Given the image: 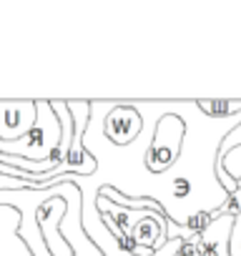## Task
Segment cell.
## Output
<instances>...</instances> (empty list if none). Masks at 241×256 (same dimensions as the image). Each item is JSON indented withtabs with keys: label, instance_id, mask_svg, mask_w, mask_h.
I'll use <instances>...</instances> for the list:
<instances>
[{
	"label": "cell",
	"instance_id": "1",
	"mask_svg": "<svg viewBox=\"0 0 241 256\" xmlns=\"http://www.w3.org/2000/svg\"><path fill=\"white\" fill-rule=\"evenodd\" d=\"M0 204L23 214L20 238L33 256H103L83 231V194L73 181L46 191H0Z\"/></svg>",
	"mask_w": 241,
	"mask_h": 256
},
{
	"label": "cell",
	"instance_id": "2",
	"mask_svg": "<svg viewBox=\"0 0 241 256\" xmlns=\"http://www.w3.org/2000/svg\"><path fill=\"white\" fill-rule=\"evenodd\" d=\"M36 106H38V120L33 126V131L26 134L20 141H10V144L0 141V154L3 156L23 158L30 164H46L60 146L63 128H60V118L56 116L50 100H36Z\"/></svg>",
	"mask_w": 241,
	"mask_h": 256
},
{
	"label": "cell",
	"instance_id": "3",
	"mask_svg": "<svg viewBox=\"0 0 241 256\" xmlns=\"http://www.w3.org/2000/svg\"><path fill=\"white\" fill-rule=\"evenodd\" d=\"M144 134V116L138 113V108H134L131 103H120L106 116L103 120V136L108 144L126 148L134 141H138V136Z\"/></svg>",
	"mask_w": 241,
	"mask_h": 256
},
{
	"label": "cell",
	"instance_id": "4",
	"mask_svg": "<svg viewBox=\"0 0 241 256\" xmlns=\"http://www.w3.org/2000/svg\"><path fill=\"white\" fill-rule=\"evenodd\" d=\"M38 120L36 100H0V141H20Z\"/></svg>",
	"mask_w": 241,
	"mask_h": 256
},
{
	"label": "cell",
	"instance_id": "5",
	"mask_svg": "<svg viewBox=\"0 0 241 256\" xmlns=\"http://www.w3.org/2000/svg\"><path fill=\"white\" fill-rule=\"evenodd\" d=\"M236 216L214 214V221L198 236V256H231V234Z\"/></svg>",
	"mask_w": 241,
	"mask_h": 256
},
{
	"label": "cell",
	"instance_id": "6",
	"mask_svg": "<svg viewBox=\"0 0 241 256\" xmlns=\"http://www.w3.org/2000/svg\"><path fill=\"white\" fill-rule=\"evenodd\" d=\"M23 214L16 206L0 204V256H33L28 244L20 238Z\"/></svg>",
	"mask_w": 241,
	"mask_h": 256
},
{
	"label": "cell",
	"instance_id": "7",
	"mask_svg": "<svg viewBox=\"0 0 241 256\" xmlns=\"http://www.w3.org/2000/svg\"><path fill=\"white\" fill-rule=\"evenodd\" d=\"M198 110L214 120H226L241 113V100H196Z\"/></svg>",
	"mask_w": 241,
	"mask_h": 256
},
{
	"label": "cell",
	"instance_id": "8",
	"mask_svg": "<svg viewBox=\"0 0 241 256\" xmlns=\"http://www.w3.org/2000/svg\"><path fill=\"white\" fill-rule=\"evenodd\" d=\"M218 164H224V168H226V174L238 184L241 181V146L238 148H234V151H228Z\"/></svg>",
	"mask_w": 241,
	"mask_h": 256
},
{
	"label": "cell",
	"instance_id": "9",
	"mask_svg": "<svg viewBox=\"0 0 241 256\" xmlns=\"http://www.w3.org/2000/svg\"><path fill=\"white\" fill-rule=\"evenodd\" d=\"M231 256H241V214L234 221V234H231Z\"/></svg>",
	"mask_w": 241,
	"mask_h": 256
},
{
	"label": "cell",
	"instance_id": "10",
	"mask_svg": "<svg viewBox=\"0 0 241 256\" xmlns=\"http://www.w3.org/2000/svg\"><path fill=\"white\" fill-rule=\"evenodd\" d=\"M178 256H181V251H178Z\"/></svg>",
	"mask_w": 241,
	"mask_h": 256
}]
</instances>
